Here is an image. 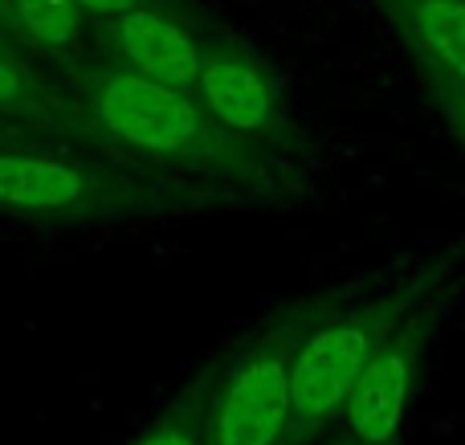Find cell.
<instances>
[{
    "mask_svg": "<svg viewBox=\"0 0 465 445\" xmlns=\"http://www.w3.org/2000/svg\"><path fill=\"white\" fill-rule=\"evenodd\" d=\"M94 119L111 139L155 160H225L232 139L204 114L196 94L155 82L131 65L106 70L94 82Z\"/></svg>",
    "mask_w": 465,
    "mask_h": 445,
    "instance_id": "cell-1",
    "label": "cell"
},
{
    "mask_svg": "<svg viewBox=\"0 0 465 445\" xmlns=\"http://www.w3.org/2000/svg\"><path fill=\"white\" fill-rule=\"evenodd\" d=\"M388 323H392L388 311L335 315L311 327L290 348V433L319 430L331 417L343 413L347 397Z\"/></svg>",
    "mask_w": 465,
    "mask_h": 445,
    "instance_id": "cell-2",
    "label": "cell"
},
{
    "mask_svg": "<svg viewBox=\"0 0 465 445\" xmlns=\"http://www.w3.org/2000/svg\"><path fill=\"white\" fill-rule=\"evenodd\" d=\"M290 348L294 340L286 335L253 343L209 389L204 445H282L290 438Z\"/></svg>",
    "mask_w": 465,
    "mask_h": 445,
    "instance_id": "cell-3",
    "label": "cell"
},
{
    "mask_svg": "<svg viewBox=\"0 0 465 445\" xmlns=\"http://www.w3.org/2000/svg\"><path fill=\"white\" fill-rule=\"evenodd\" d=\"M417 364H420L417 327L392 319L343 405L347 430H351L355 441L396 445L404 425V409H409L412 397V381H417Z\"/></svg>",
    "mask_w": 465,
    "mask_h": 445,
    "instance_id": "cell-4",
    "label": "cell"
},
{
    "mask_svg": "<svg viewBox=\"0 0 465 445\" xmlns=\"http://www.w3.org/2000/svg\"><path fill=\"white\" fill-rule=\"evenodd\" d=\"M114 49L131 70L147 74L155 82H168L184 94H196L204 49L196 45V37L180 21L139 5L131 13L114 16Z\"/></svg>",
    "mask_w": 465,
    "mask_h": 445,
    "instance_id": "cell-5",
    "label": "cell"
},
{
    "mask_svg": "<svg viewBox=\"0 0 465 445\" xmlns=\"http://www.w3.org/2000/svg\"><path fill=\"white\" fill-rule=\"evenodd\" d=\"M98 201V184L86 168L57 155L0 152V204L41 217H70Z\"/></svg>",
    "mask_w": 465,
    "mask_h": 445,
    "instance_id": "cell-6",
    "label": "cell"
},
{
    "mask_svg": "<svg viewBox=\"0 0 465 445\" xmlns=\"http://www.w3.org/2000/svg\"><path fill=\"white\" fill-rule=\"evenodd\" d=\"M196 103L204 106L213 123L229 135H265L278 114L273 82L253 62L237 54H204L201 82H196Z\"/></svg>",
    "mask_w": 465,
    "mask_h": 445,
    "instance_id": "cell-7",
    "label": "cell"
},
{
    "mask_svg": "<svg viewBox=\"0 0 465 445\" xmlns=\"http://www.w3.org/2000/svg\"><path fill=\"white\" fill-rule=\"evenodd\" d=\"M412 41L465 86V0H404Z\"/></svg>",
    "mask_w": 465,
    "mask_h": 445,
    "instance_id": "cell-8",
    "label": "cell"
},
{
    "mask_svg": "<svg viewBox=\"0 0 465 445\" xmlns=\"http://www.w3.org/2000/svg\"><path fill=\"white\" fill-rule=\"evenodd\" d=\"M13 8L25 33L49 49H70L82 33V8L74 0H13Z\"/></svg>",
    "mask_w": 465,
    "mask_h": 445,
    "instance_id": "cell-9",
    "label": "cell"
},
{
    "mask_svg": "<svg viewBox=\"0 0 465 445\" xmlns=\"http://www.w3.org/2000/svg\"><path fill=\"white\" fill-rule=\"evenodd\" d=\"M204 417H209V392H196L168 409L155 425H147L131 445H204Z\"/></svg>",
    "mask_w": 465,
    "mask_h": 445,
    "instance_id": "cell-10",
    "label": "cell"
},
{
    "mask_svg": "<svg viewBox=\"0 0 465 445\" xmlns=\"http://www.w3.org/2000/svg\"><path fill=\"white\" fill-rule=\"evenodd\" d=\"M21 98H25V78L0 57V106H13V103H21Z\"/></svg>",
    "mask_w": 465,
    "mask_h": 445,
    "instance_id": "cell-11",
    "label": "cell"
},
{
    "mask_svg": "<svg viewBox=\"0 0 465 445\" xmlns=\"http://www.w3.org/2000/svg\"><path fill=\"white\" fill-rule=\"evenodd\" d=\"M82 13H94V16H123L131 8H139L143 0H74Z\"/></svg>",
    "mask_w": 465,
    "mask_h": 445,
    "instance_id": "cell-12",
    "label": "cell"
},
{
    "mask_svg": "<svg viewBox=\"0 0 465 445\" xmlns=\"http://www.w3.org/2000/svg\"><path fill=\"white\" fill-rule=\"evenodd\" d=\"M453 119H458L461 139H465V86L461 82H453Z\"/></svg>",
    "mask_w": 465,
    "mask_h": 445,
    "instance_id": "cell-13",
    "label": "cell"
},
{
    "mask_svg": "<svg viewBox=\"0 0 465 445\" xmlns=\"http://www.w3.org/2000/svg\"><path fill=\"white\" fill-rule=\"evenodd\" d=\"M347 445H371V441H355V438H351V441H347Z\"/></svg>",
    "mask_w": 465,
    "mask_h": 445,
    "instance_id": "cell-14",
    "label": "cell"
}]
</instances>
